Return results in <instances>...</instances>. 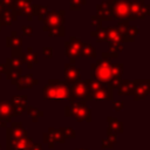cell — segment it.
<instances>
[{"instance_id": "cell-1", "label": "cell", "mask_w": 150, "mask_h": 150, "mask_svg": "<svg viewBox=\"0 0 150 150\" xmlns=\"http://www.w3.org/2000/svg\"><path fill=\"white\" fill-rule=\"evenodd\" d=\"M43 100H69V86L57 79H50L42 90Z\"/></svg>"}, {"instance_id": "cell-2", "label": "cell", "mask_w": 150, "mask_h": 150, "mask_svg": "<svg viewBox=\"0 0 150 150\" xmlns=\"http://www.w3.org/2000/svg\"><path fill=\"white\" fill-rule=\"evenodd\" d=\"M111 67L112 63L110 60L107 59H100L90 67V79H94L98 81L100 83L108 86L111 80Z\"/></svg>"}, {"instance_id": "cell-3", "label": "cell", "mask_w": 150, "mask_h": 150, "mask_svg": "<svg viewBox=\"0 0 150 150\" xmlns=\"http://www.w3.org/2000/svg\"><path fill=\"white\" fill-rule=\"evenodd\" d=\"M70 116L75 117L77 122H91V110L84 101H73L69 104Z\"/></svg>"}, {"instance_id": "cell-4", "label": "cell", "mask_w": 150, "mask_h": 150, "mask_svg": "<svg viewBox=\"0 0 150 150\" xmlns=\"http://www.w3.org/2000/svg\"><path fill=\"white\" fill-rule=\"evenodd\" d=\"M83 46V41L75 36H70L68 41L64 42V55L70 60V64H75L76 59L81 57V49Z\"/></svg>"}, {"instance_id": "cell-5", "label": "cell", "mask_w": 150, "mask_h": 150, "mask_svg": "<svg viewBox=\"0 0 150 150\" xmlns=\"http://www.w3.org/2000/svg\"><path fill=\"white\" fill-rule=\"evenodd\" d=\"M112 8V15L114 20L125 21L130 22L131 21V13H130V0H121L115 4H111Z\"/></svg>"}, {"instance_id": "cell-6", "label": "cell", "mask_w": 150, "mask_h": 150, "mask_svg": "<svg viewBox=\"0 0 150 150\" xmlns=\"http://www.w3.org/2000/svg\"><path fill=\"white\" fill-rule=\"evenodd\" d=\"M69 101H91V97L89 95L87 84L84 81H79L71 86H69Z\"/></svg>"}, {"instance_id": "cell-7", "label": "cell", "mask_w": 150, "mask_h": 150, "mask_svg": "<svg viewBox=\"0 0 150 150\" xmlns=\"http://www.w3.org/2000/svg\"><path fill=\"white\" fill-rule=\"evenodd\" d=\"M130 13L131 21L142 20L150 14V6L146 5L144 0H130Z\"/></svg>"}, {"instance_id": "cell-8", "label": "cell", "mask_w": 150, "mask_h": 150, "mask_svg": "<svg viewBox=\"0 0 150 150\" xmlns=\"http://www.w3.org/2000/svg\"><path fill=\"white\" fill-rule=\"evenodd\" d=\"M43 28H55L64 26V11H49L45 18Z\"/></svg>"}, {"instance_id": "cell-9", "label": "cell", "mask_w": 150, "mask_h": 150, "mask_svg": "<svg viewBox=\"0 0 150 150\" xmlns=\"http://www.w3.org/2000/svg\"><path fill=\"white\" fill-rule=\"evenodd\" d=\"M134 100L141 101L145 98L150 93V80L149 79H137L134 80Z\"/></svg>"}, {"instance_id": "cell-10", "label": "cell", "mask_w": 150, "mask_h": 150, "mask_svg": "<svg viewBox=\"0 0 150 150\" xmlns=\"http://www.w3.org/2000/svg\"><path fill=\"white\" fill-rule=\"evenodd\" d=\"M6 47L11 48L12 57H21L22 53V39L18 36V33L13 30L11 35L6 38Z\"/></svg>"}, {"instance_id": "cell-11", "label": "cell", "mask_w": 150, "mask_h": 150, "mask_svg": "<svg viewBox=\"0 0 150 150\" xmlns=\"http://www.w3.org/2000/svg\"><path fill=\"white\" fill-rule=\"evenodd\" d=\"M116 27L122 33V43L123 42H132L135 40V38L138 35V33H139L138 27L131 26L129 22H125V21L118 22L116 25Z\"/></svg>"}, {"instance_id": "cell-12", "label": "cell", "mask_w": 150, "mask_h": 150, "mask_svg": "<svg viewBox=\"0 0 150 150\" xmlns=\"http://www.w3.org/2000/svg\"><path fill=\"white\" fill-rule=\"evenodd\" d=\"M66 138L60 131V129L55 128H49L47 132H43V142L48 145L49 149H53L55 143H64Z\"/></svg>"}, {"instance_id": "cell-13", "label": "cell", "mask_w": 150, "mask_h": 150, "mask_svg": "<svg viewBox=\"0 0 150 150\" xmlns=\"http://www.w3.org/2000/svg\"><path fill=\"white\" fill-rule=\"evenodd\" d=\"M16 16L19 15H32L33 16V4L32 0H13V9Z\"/></svg>"}, {"instance_id": "cell-14", "label": "cell", "mask_w": 150, "mask_h": 150, "mask_svg": "<svg viewBox=\"0 0 150 150\" xmlns=\"http://www.w3.org/2000/svg\"><path fill=\"white\" fill-rule=\"evenodd\" d=\"M6 135L8 139H19L28 136L27 130L22 127L21 122H13L11 127L6 128Z\"/></svg>"}, {"instance_id": "cell-15", "label": "cell", "mask_w": 150, "mask_h": 150, "mask_svg": "<svg viewBox=\"0 0 150 150\" xmlns=\"http://www.w3.org/2000/svg\"><path fill=\"white\" fill-rule=\"evenodd\" d=\"M80 68H77L75 64L66 63L64 64V83L68 86H71L80 81L81 74Z\"/></svg>"}, {"instance_id": "cell-16", "label": "cell", "mask_w": 150, "mask_h": 150, "mask_svg": "<svg viewBox=\"0 0 150 150\" xmlns=\"http://www.w3.org/2000/svg\"><path fill=\"white\" fill-rule=\"evenodd\" d=\"M7 142V150H29L33 142V138L30 137H23L19 139H8L6 138Z\"/></svg>"}, {"instance_id": "cell-17", "label": "cell", "mask_w": 150, "mask_h": 150, "mask_svg": "<svg viewBox=\"0 0 150 150\" xmlns=\"http://www.w3.org/2000/svg\"><path fill=\"white\" fill-rule=\"evenodd\" d=\"M16 116L15 108L11 101H0V118L9 123L13 117Z\"/></svg>"}, {"instance_id": "cell-18", "label": "cell", "mask_w": 150, "mask_h": 150, "mask_svg": "<svg viewBox=\"0 0 150 150\" xmlns=\"http://www.w3.org/2000/svg\"><path fill=\"white\" fill-rule=\"evenodd\" d=\"M124 71V64L123 63H115L111 67V80L108 84V87H110L112 90L115 88H117L122 81V75Z\"/></svg>"}, {"instance_id": "cell-19", "label": "cell", "mask_w": 150, "mask_h": 150, "mask_svg": "<svg viewBox=\"0 0 150 150\" xmlns=\"http://www.w3.org/2000/svg\"><path fill=\"white\" fill-rule=\"evenodd\" d=\"M90 97L91 100H96V101H112L114 93L110 87L102 84L98 89H96L90 94Z\"/></svg>"}, {"instance_id": "cell-20", "label": "cell", "mask_w": 150, "mask_h": 150, "mask_svg": "<svg viewBox=\"0 0 150 150\" xmlns=\"http://www.w3.org/2000/svg\"><path fill=\"white\" fill-rule=\"evenodd\" d=\"M98 20L103 21H111L114 20V15H112V8L110 4H98L96 6V15H95Z\"/></svg>"}, {"instance_id": "cell-21", "label": "cell", "mask_w": 150, "mask_h": 150, "mask_svg": "<svg viewBox=\"0 0 150 150\" xmlns=\"http://www.w3.org/2000/svg\"><path fill=\"white\" fill-rule=\"evenodd\" d=\"M105 29H107V41L109 42V46L123 45L122 33L116 26H109V27H105Z\"/></svg>"}, {"instance_id": "cell-22", "label": "cell", "mask_w": 150, "mask_h": 150, "mask_svg": "<svg viewBox=\"0 0 150 150\" xmlns=\"http://www.w3.org/2000/svg\"><path fill=\"white\" fill-rule=\"evenodd\" d=\"M39 83V81L36 79H34V76L32 74H27V75H21L16 82H15V87L18 90L21 89H27V88H33L34 86H36Z\"/></svg>"}, {"instance_id": "cell-23", "label": "cell", "mask_w": 150, "mask_h": 150, "mask_svg": "<svg viewBox=\"0 0 150 150\" xmlns=\"http://www.w3.org/2000/svg\"><path fill=\"white\" fill-rule=\"evenodd\" d=\"M38 56H39V53L34 52L32 47H28L27 48V52L21 55V61H22V63H26L27 64V68L28 69H32L34 64L39 63Z\"/></svg>"}, {"instance_id": "cell-24", "label": "cell", "mask_w": 150, "mask_h": 150, "mask_svg": "<svg viewBox=\"0 0 150 150\" xmlns=\"http://www.w3.org/2000/svg\"><path fill=\"white\" fill-rule=\"evenodd\" d=\"M27 101H28V96L27 95H15L11 98V102L13 103L15 111H16V116L21 115L27 107Z\"/></svg>"}, {"instance_id": "cell-25", "label": "cell", "mask_w": 150, "mask_h": 150, "mask_svg": "<svg viewBox=\"0 0 150 150\" xmlns=\"http://www.w3.org/2000/svg\"><path fill=\"white\" fill-rule=\"evenodd\" d=\"M107 121H108V130L109 131H111V132H114L116 135L117 134H122L124 131V124L120 120L114 118L111 116H108Z\"/></svg>"}, {"instance_id": "cell-26", "label": "cell", "mask_w": 150, "mask_h": 150, "mask_svg": "<svg viewBox=\"0 0 150 150\" xmlns=\"http://www.w3.org/2000/svg\"><path fill=\"white\" fill-rule=\"evenodd\" d=\"M18 16L15 15V13L13 11H9V9H5L2 11L1 15H0V23H1V27L2 26H11L14 21H16Z\"/></svg>"}, {"instance_id": "cell-27", "label": "cell", "mask_w": 150, "mask_h": 150, "mask_svg": "<svg viewBox=\"0 0 150 150\" xmlns=\"http://www.w3.org/2000/svg\"><path fill=\"white\" fill-rule=\"evenodd\" d=\"M118 89V95H124L129 96L134 94V82L130 80H122L120 86L117 87Z\"/></svg>"}, {"instance_id": "cell-28", "label": "cell", "mask_w": 150, "mask_h": 150, "mask_svg": "<svg viewBox=\"0 0 150 150\" xmlns=\"http://www.w3.org/2000/svg\"><path fill=\"white\" fill-rule=\"evenodd\" d=\"M49 12V7L45 5H33V16H36L39 21H43Z\"/></svg>"}, {"instance_id": "cell-29", "label": "cell", "mask_w": 150, "mask_h": 150, "mask_svg": "<svg viewBox=\"0 0 150 150\" xmlns=\"http://www.w3.org/2000/svg\"><path fill=\"white\" fill-rule=\"evenodd\" d=\"M116 143H117V135L107 129V137L102 139V145L101 146L103 149H112Z\"/></svg>"}, {"instance_id": "cell-30", "label": "cell", "mask_w": 150, "mask_h": 150, "mask_svg": "<svg viewBox=\"0 0 150 150\" xmlns=\"http://www.w3.org/2000/svg\"><path fill=\"white\" fill-rule=\"evenodd\" d=\"M81 57H87V59H95L96 57V50L91 43L83 42V46L81 49Z\"/></svg>"}, {"instance_id": "cell-31", "label": "cell", "mask_w": 150, "mask_h": 150, "mask_svg": "<svg viewBox=\"0 0 150 150\" xmlns=\"http://www.w3.org/2000/svg\"><path fill=\"white\" fill-rule=\"evenodd\" d=\"M5 74H6V79H7V80H9V81H11V83L15 86L16 80H18V79H19V77L22 75V68L20 67V68L7 69Z\"/></svg>"}, {"instance_id": "cell-32", "label": "cell", "mask_w": 150, "mask_h": 150, "mask_svg": "<svg viewBox=\"0 0 150 150\" xmlns=\"http://www.w3.org/2000/svg\"><path fill=\"white\" fill-rule=\"evenodd\" d=\"M90 35H91L93 38H95L97 42H105V41H107V29H105V27H103V26H101V27L94 29V30L90 33Z\"/></svg>"}, {"instance_id": "cell-33", "label": "cell", "mask_w": 150, "mask_h": 150, "mask_svg": "<svg viewBox=\"0 0 150 150\" xmlns=\"http://www.w3.org/2000/svg\"><path fill=\"white\" fill-rule=\"evenodd\" d=\"M25 111H27V114L32 117V120H33L34 123H36L39 121V118L43 116V111L40 110V109H38L36 107H33V105H27Z\"/></svg>"}, {"instance_id": "cell-34", "label": "cell", "mask_w": 150, "mask_h": 150, "mask_svg": "<svg viewBox=\"0 0 150 150\" xmlns=\"http://www.w3.org/2000/svg\"><path fill=\"white\" fill-rule=\"evenodd\" d=\"M5 66H6V70L7 69H13V68H20L22 66L21 57H12V56H9V57L6 59Z\"/></svg>"}, {"instance_id": "cell-35", "label": "cell", "mask_w": 150, "mask_h": 150, "mask_svg": "<svg viewBox=\"0 0 150 150\" xmlns=\"http://www.w3.org/2000/svg\"><path fill=\"white\" fill-rule=\"evenodd\" d=\"M43 32H47L49 36H56V38L64 36V34H66L64 26L63 27H55V28H43Z\"/></svg>"}, {"instance_id": "cell-36", "label": "cell", "mask_w": 150, "mask_h": 150, "mask_svg": "<svg viewBox=\"0 0 150 150\" xmlns=\"http://www.w3.org/2000/svg\"><path fill=\"white\" fill-rule=\"evenodd\" d=\"M60 131L62 132L64 138H75L76 137L75 130L73 128H70V127H62V128H60Z\"/></svg>"}, {"instance_id": "cell-37", "label": "cell", "mask_w": 150, "mask_h": 150, "mask_svg": "<svg viewBox=\"0 0 150 150\" xmlns=\"http://www.w3.org/2000/svg\"><path fill=\"white\" fill-rule=\"evenodd\" d=\"M68 1L71 11H80L81 7L87 4V0H68Z\"/></svg>"}, {"instance_id": "cell-38", "label": "cell", "mask_w": 150, "mask_h": 150, "mask_svg": "<svg viewBox=\"0 0 150 150\" xmlns=\"http://www.w3.org/2000/svg\"><path fill=\"white\" fill-rule=\"evenodd\" d=\"M42 54L45 59H52L53 57V48L52 47H43Z\"/></svg>"}, {"instance_id": "cell-39", "label": "cell", "mask_w": 150, "mask_h": 150, "mask_svg": "<svg viewBox=\"0 0 150 150\" xmlns=\"http://www.w3.org/2000/svg\"><path fill=\"white\" fill-rule=\"evenodd\" d=\"M101 59H107V60H111V59H117L118 57V54L116 53H111V52H103L101 54Z\"/></svg>"}, {"instance_id": "cell-40", "label": "cell", "mask_w": 150, "mask_h": 150, "mask_svg": "<svg viewBox=\"0 0 150 150\" xmlns=\"http://www.w3.org/2000/svg\"><path fill=\"white\" fill-rule=\"evenodd\" d=\"M112 108L115 111H121L124 108V102L123 101H114L112 102Z\"/></svg>"}, {"instance_id": "cell-41", "label": "cell", "mask_w": 150, "mask_h": 150, "mask_svg": "<svg viewBox=\"0 0 150 150\" xmlns=\"http://www.w3.org/2000/svg\"><path fill=\"white\" fill-rule=\"evenodd\" d=\"M21 30H22V34L25 36H32L33 35V28L30 26H22Z\"/></svg>"}, {"instance_id": "cell-42", "label": "cell", "mask_w": 150, "mask_h": 150, "mask_svg": "<svg viewBox=\"0 0 150 150\" xmlns=\"http://www.w3.org/2000/svg\"><path fill=\"white\" fill-rule=\"evenodd\" d=\"M90 20H91V26H93L94 28H98V27L102 26V21L98 20L95 15H91V16H90Z\"/></svg>"}, {"instance_id": "cell-43", "label": "cell", "mask_w": 150, "mask_h": 150, "mask_svg": "<svg viewBox=\"0 0 150 150\" xmlns=\"http://www.w3.org/2000/svg\"><path fill=\"white\" fill-rule=\"evenodd\" d=\"M0 2L2 4L5 9H9V11L13 9V0H0Z\"/></svg>"}, {"instance_id": "cell-44", "label": "cell", "mask_w": 150, "mask_h": 150, "mask_svg": "<svg viewBox=\"0 0 150 150\" xmlns=\"http://www.w3.org/2000/svg\"><path fill=\"white\" fill-rule=\"evenodd\" d=\"M29 150H43L42 149V144L41 143H33Z\"/></svg>"}, {"instance_id": "cell-45", "label": "cell", "mask_w": 150, "mask_h": 150, "mask_svg": "<svg viewBox=\"0 0 150 150\" xmlns=\"http://www.w3.org/2000/svg\"><path fill=\"white\" fill-rule=\"evenodd\" d=\"M6 73V66L5 63H0V79H1V75Z\"/></svg>"}, {"instance_id": "cell-46", "label": "cell", "mask_w": 150, "mask_h": 150, "mask_svg": "<svg viewBox=\"0 0 150 150\" xmlns=\"http://www.w3.org/2000/svg\"><path fill=\"white\" fill-rule=\"evenodd\" d=\"M64 116H67V117H69V116H70V110H69V105L64 107Z\"/></svg>"}, {"instance_id": "cell-47", "label": "cell", "mask_w": 150, "mask_h": 150, "mask_svg": "<svg viewBox=\"0 0 150 150\" xmlns=\"http://www.w3.org/2000/svg\"><path fill=\"white\" fill-rule=\"evenodd\" d=\"M117 1H121V0H103V2H105V4H115V2H117Z\"/></svg>"}, {"instance_id": "cell-48", "label": "cell", "mask_w": 150, "mask_h": 150, "mask_svg": "<svg viewBox=\"0 0 150 150\" xmlns=\"http://www.w3.org/2000/svg\"><path fill=\"white\" fill-rule=\"evenodd\" d=\"M2 11H4V6H2V4L0 2V15H1V13H2Z\"/></svg>"}, {"instance_id": "cell-49", "label": "cell", "mask_w": 150, "mask_h": 150, "mask_svg": "<svg viewBox=\"0 0 150 150\" xmlns=\"http://www.w3.org/2000/svg\"><path fill=\"white\" fill-rule=\"evenodd\" d=\"M26 18H27L28 21H32V20H33V16H32V15H28V16H26Z\"/></svg>"}, {"instance_id": "cell-50", "label": "cell", "mask_w": 150, "mask_h": 150, "mask_svg": "<svg viewBox=\"0 0 150 150\" xmlns=\"http://www.w3.org/2000/svg\"><path fill=\"white\" fill-rule=\"evenodd\" d=\"M75 150H89V149H84V148H77V149H75Z\"/></svg>"}, {"instance_id": "cell-51", "label": "cell", "mask_w": 150, "mask_h": 150, "mask_svg": "<svg viewBox=\"0 0 150 150\" xmlns=\"http://www.w3.org/2000/svg\"><path fill=\"white\" fill-rule=\"evenodd\" d=\"M1 29H2V28H1V23H0V32H1Z\"/></svg>"}, {"instance_id": "cell-52", "label": "cell", "mask_w": 150, "mask_h": 150, "mask_svg": "<svg viewBox=\"0 0 150 150\" xmlns=\"http://www.w3.org/2000/svg\"><path fill=\"white\" fill-rule=\"evenodd\" d=\"M0 150H1V144H0Z\"/></svg>"}]
</instances>
